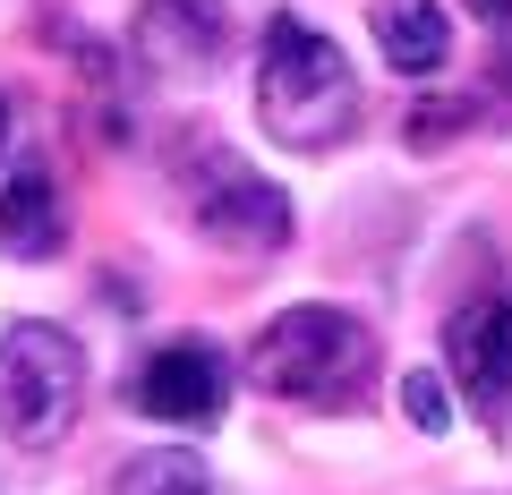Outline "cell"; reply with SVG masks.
Instances as JSON below:
<instances>
[{
    "mask_svg": "<svg viewBox=\"0 0 512 495\" xmlns=\"http://www.w3.org/2000/svg\"><path fill=\"white\" fill-rule=\"evenodd\" d=\"M359 69L350 52L308 18H265L256 35V120L282 154H333L342 137H359Z\"/></svg>",
    "mask_w": 512,
    "mask_h": 495,
    "instance_id": "cell-1",
    "label": "cell"
},
{
    "mask_svg": "<svg viewBox=\"0 0 512 495\" xmlns=\"http://www.w3.org/2000/svg\"><path fill=\"white\" fill-rule=\"evenodd\" d=\"M376 325L350 308H325V299H308V308H282L274 325L256 333L248 350V385L274 393V402L291 410H359L367 385H376Z\"/></svg>",
    "mask_w": 512,
    "mask_h": 495,
    "instance_id": "cell-2",
    "label": "cell"
},
{
    "mask_svg": "<svg viewBox=\"0 0 512 495\" xmlns=\"http://www.w3.org/2000/svg\"><path fill=\"white\" fill-rule=\"evenodd\" d=\"M86 410V342L52 316L0 325V436L18 453H52Z\"/></svg>",
    "mask_w": 512,
    "mask_h": 495,
    "instance_id": "cell-3",
    "label": "cell"
},
{
    "mask_svg": "<svg viewBox=\"0 0 512 495\" xmlns=\"http://www.w3.org/2000/svg\"><path fill=\"white\" fill-rule=\"evenodd\" d=\"M171 180H180V205L214 248H239V257H274L291 239V197H282L248 154H231L222 137L188 129L171 146Z\"/></svg>",
    "mask_w": 512,
    "mask_h": 495,
    "instance_id": "cell-4",
    "label": "cell"
},
{
    "mask_svg": "<svg viewBox=\"0 0 512 495\" xmlns=\"http://www.w3.org/2000/svg\"><path fill=\"white\" fill-rule=\"evenodd\" d=\"M137 410H146L154 427H180V436L222 427V410H231V367H222V350L205 342V333L154 342L146 367H137Z\"/></svg>",
    "mask_w": 512,
    "mask_h": 495,
    "instance_id": "cell-5",
    "label": "cell"
},
{
    "mask_svg": "<svg viewBox=\"0 0 512 495\" xmlns=\"http://www.w3.org/2000/svg\"><path fill=\"white\" fill-rule=\"evenodd\" d=\"M444 367H453L461 402L487 427H504V410H512V291H478L444 316Z\"/></svg>",
    "mask_w": 512,
    "mask_h": 495,
    "instance_id": "cell-6",
    "label": "cell"
},
{
    "mask_svg": "<svg viewBox=\"0 0 512 495\" xmlns=\"http://www.w3.org/2000/svg\"><path fill=\"white\" fill-rule=\"evenodd\" d=\"M222 52H231V0H137V60L154 77L197 86L222 69Z\"/></svg>",
    "mask_w": 512,
    "mask_h": 495,
    "instance_id": "cell-7",
    "label": "cell"
},
{
    "mask_svg": "<svg viewBox=\"0 0 512 495\" xmlns=\"http://www.w3.org/2000/svg\"><path fill=\"white\" fill-rule=\"evenodd\" d=\"M69 248V205H60V180L43 163H18L0 180V257L43 265Z\"/></svg>",
    "mask_w": 512,
    "mask_h": 495,
    "instance_id": "cell-8",
    "label": "cell"
},
{
    "mask_svg": "<svg viewBox=\"0 0 512 495\" xmlns=\"http://www.w3.org/2000/svg\"><path fill=\"white\" fill-rule=\"evenodd\" d=\"M367 26H376L384 69H402V77H436L453 60V18L436 0H367Z\"/></svg>",
    "mask_w": 512,
    "mask_h": 495,
    "instance_id": "cell-9",
    "label": "cell"
},
{
    "mask_svg": "<svg viewBox=\"0 0 512 495\" xmlns=\"http://www.w3.org/2000/svg\"><path fill=\"white\" fill-rule=\"evenodd\" d=\"M111 495H214V470H205V453H188V444H154V453L120 461Z\"/></svg>",
    "mask_w": 512,
    "mask_h": 495,
    "instance_id": "cell-10",
    "label": "cell"
},
{
    "mask_svg": "<svg viewBox=\"0 0 512 495\" xmlns=\"http://www.w3.org/2000/svg\"><path fill=\"white\" fill-rule=\"evenodd\" d=\"M478 111H487L478 94H427V103L410 111V146H419V154H427V146H453V137L470 129Z\"/></svg>",
    "mask_w": 512,
    "mask_h": 495,
    "instance_id": "cell-11",
    "label": "cell"
},
{
    "mask_svg": "<svg viewBox=\"0 0 512 495\" xmlns=\"http://www.w3.org/2000/svg\"><path fill=\"white\" fill-rule=\"evenodd\" d=\"M402 419L419 427V436H444V427H453V393H444V376L410 367V376H402Z\"/></svg>",
    "mask_w": 512,
    "mask_h": 495,
    "instance_id": "cell-12",
    "label": "cell"
},
{
    "mask_svg": "<svg viewBox=\"0 0 512 495\" xmlns=\"http://www.w3.org/2000/svg\"><path fill=\"white\" fill-rule=\"evenodd\" d=\"M9 154H18V111H9V94H0V180H9Z\"/></svg>",
    "mask_w": 512,
    "mask_h": 495,
    "instance_id": "cell-13",
    "label": "cell"
},
{
    "mask_svg": "<svg viewBox=\"0 0 512 495\" xmlns=\"http://www.w3.org/2000/svg\"><path fill=\"white\" fill-rule=\"evenodd\" d=\"M470 18L478 26H512V0H470Z\"/></svg>",
    "mask_w": 512,
    "mask_h": 495,
    "instance_id": "cell-14",
    "label": "cell"
}]
</instances>
